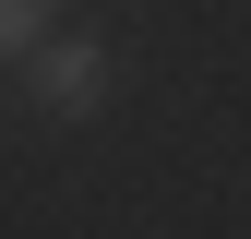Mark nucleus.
<instances>
[{"label": "nucleus", "instance_id": "nucleus-2", "mask_svg": "<svg viewBox=\"0 0 251 239\" xmlns=\"http://www.w3.org/2000/svg\"><path fill=\"white\" fill-rule=\"evenodd\" d=\"M48 24H60V0H0V60H24Z\"/></svg>", "mask_w": 251, "mask_h": 239}, {"label": "nucleus", "instance_id": "nucleus-1", "mask_svg": "<svg viewBox=\"0 0 251 239\" xmlns=\"http://www.w3.org/2000/svg\"><path fill=\"white\" fill-rule=\"evenodd\" d=\"M36 96H48L60 120H84V108H96V96H108V60H96V48H84V36H72V48H48V60H36Z\"/></svg>", "mask_w": 251, "mask_h": 239}]
</instances>
